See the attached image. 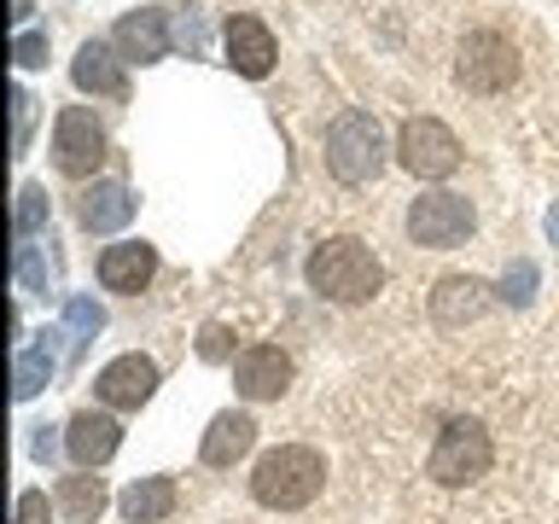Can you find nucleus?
<instances>
[{
	"mask_svg": "<svg viewBox=\"0 0 559 524\" xmlns=\"http://www.w3.org/2000/svg\"><path fill=\"white\" fill-rule=\"evenodd\" d=\"M234 384H239L245 402H274L292 384V356L280 344H251L234 361Z\"/></svg>",
	"mask_w": 559,
	"mask_h": 524,
	"instance_id": "nucleus-9",
	"label": "nucleus"
},
{
	"mask_svg": "<svg viewBox=\"0 0 559 524\" xmlns=\"http://www.w3.org/2000/svg\"><path fill=\"white\" fill-rule=\"evenodd\" d=\"M396 157H402V169L419 175V181H443V175L461 169V140H454L437 117H414V122H402V134H396Z\"/></svg>",
	"mask_w": 559,
	"mask_h": 524,
	"instance_id": "nucleus-5",
	"label": "nucleus"
},
{
	"mask_svg": "<svg viewBox=\"0 0 559 524\" xmlns=\"http://www.w3.org/2000/svg\"><path fill=\"white\" fill-rule=\"evenodd\" d=\"M52 164L64 175H94L105 164V129L94 122V111H82V105L59 111V122H52Z\"/></svg>",
	"mask_w": 559,
	"mask_h": 524,
	"instance_id": "nucleus-8",
	"label": "nucleus"
},
{
	"mask_svg": "<svg viewBox=\"0 0 559 524\" xmlns=\"http://www.w3.org/2000/svg\"><path fill=\"white\" fill-rule=\"evenodd\" d=\"M117 507H122V519H129V524L169 519V513H175V478H134V484L117 496Z\"/></svg>",
	"mask_w": 559,
	"mask_h": 524,
	"instance_id": "nucleus-19",
	"label": "nucleus"
},
{
	"mask_svg": "<svg viewBox=\"0 0 559 524\" xmlns=\"http://www.w3.org/2000/svg\"><path fill=\"white\" fill-rule=\"evenodd\" d=\"M472 234V204L461 192H426V199H414L408 210V239L426 245V251H454V245H466Z\"/></svg>",
	"mask_w": 559,
	"mask_h": 524,
	"instance_id": "nucleus-6",
	"label": "nucleus"
},
{
	"mask_svg": "<svg viewBox=\"0 0 559 524\" xmlns=\"http://www.w3.org/2000/svg\"><path fill=\"white\" fill-rule=\"evenodd\" d=\"M326 169L338 175L344 187H361V181H373V175L384 169V129H379L373 111L349 105V111L332 117V129H326Z\"/></svg>",
	"mask_w": 559,
	"mask_h": 524,
	"instance_id": "nucleus-3",
	"label": "nucleus"
},
{
	"mask_svg": "<svg viewBox=\"0 0 559 524\" xmlns=\"http://www.w3.org/2000/svg\"><path fill=\"white\" fill-rule=\"evenodd\" d=\"M227 64H234L239 76H251V82L274 70V35H269V24H262V17L239 12L234 24H227Z\"/></svg>",
	"mask_w": 559,
	"mask_h": 524,
	"instance_id": "nucleus-14",
	"label": "nucleus"
},
{
	"mask_svg": "<svg viewBox=\"0 0 559 524\" xmlns=\"http://www.w3.org/2000/svg\"><path fill=\"white\" fill-rule=\"evenodd\" d=\"M17 291H35V297H47V262L35 245H17Z\"/></svg>",
	"mask_w": 559,
	"mask_h": 524,
	"instance_id": "nucleus-25",
	"label": "nucleus"
},
{
	"mask_svg": "<svg viewBox=\"0 0 559 524\" xmlns=\"http://www.w3.org/2000/svg\"><path fill=\"white\" fill-rule=\"evenodd\" d=\"M157 274V251L146 239H117L99 251V286L105 291H140Z\"/></svg>",
	"mask_w": 559,
	"mask_h": 524,
	"instance_id": "nucleus-13",
	"label": "nucleus"
},
{
	"mask_svg": "<svg viewBox=\"0 0 559 524\" xmlns=\"http://www.w3.org/2000/svg\"><path fill=\"white\" fill-rule=\"evenodd\" d=\"M134 216V192L122 181H94L82 192V227L87 234H117V227H129Z\"/></svg>",
	"mask_w": 559,
	"mask_h": 524,
	"instance_id": "nucleus-18",
	"label": "nucleus"
},
{
	"mask_svg": "<svg viewBox=\"0 0 559 524\" xmlns=\"http://www.w3.org/2000/svg\"><path fill=\"white\" fill-rule=\"evenodd\" d=\"M94 391H99L105 408H146L152 391H157V361L152 356H117L94 379Z\"/></svg>",
	"mask_w": 559,
	"mask_h": 524,
	"instance_id": "nucleus-10",
	"label": "nucleus"
},
{
	"mask_svg": "<svg viewBox=\"0 0 559 524\" xmlns=\"http://www.w3.org/2000/svg\"><path fill=\"white\" fill-rule=\"evenodd\" d=\"M12 59H17V70L47 64V35H41V29H17V35H12Z\"/></svg>",
	"mask_w": 559,
	"mask_h": 524,
	"instance_id": "nucleus-27",
	"label": "nucleus"
},
{
	"mask_svg": "<svg viewBox=\"0 0 559 524\" xmlns=\"http://www.w3.org/2000/svg\"><path fill=\"white\" fill-rule=\"evenodd\" d=\"M489 461H496V449H489V431L478 426V419H449V426L437 431V443H431L426 472L443 489H466L489 472Z\"/></svg>",
	"mask_w": 559,
	"mask_h": 524,
	"instance_id": "nucleus-4",
	"label": "nucleus"
},
{
	"mask_svg": "<svg viewBox=\"0 0 559 524\" xmlns=\"http://www.w3.org/2000/svg\"><path fill=\"white\" fill-rule=\"evenodd\" d=\"M519 76V52L507 35L496 29H478V35H466V47H461V82L472 87V94H501V87H513Z\"/></svg>",
	"mask_w": 559,
	"mask_h": 524,
	"instance_id": "nucleus-7",
	"label": "nucleus"
},
{
	"mask_svg": "<svg viewBox=\"0 0 559 524\" xmlns=\"http://www.w3.org/2000/svg\"><path fill=\"white\" fill-rule=\"evenodd\" d=\"M41 227H47V187L24 181V187H17V210H12V234L29 239V234H41Z\"/></svg>",
	"mask_w": 559,
	"mask_h": 524,
	"instance_id": "nucleus-23",
	"label": "nucleus"
},
{
	"mask_svg": "<svg viewBox=\"0 0 559 524\" xmlns=\"http://www.w3.org/2000/svg\"><path fill=\"white\" fill-rule=\"evenodd\" d=\"M105 478H94V472H76V478H64L59 484V513L70 519V524H94L99 513H105Z\"/></svg>",
	"mask_w": 559,
	"mask_h": 524,
	"instance_id": "nucleus-21",
	"label": "nucleus"
},
{
	"mask_svg": "<svg viewBox=\"0 0 559 524\" xmlns=\"http://www.w3.org/2000/svg\"><path fill=\"white\" fill-rule=\"evenodd\" d=\"M251 443H257V419L239 414V408H227V414L210 419L199 461H204V466H234V461H245V454H251Z\"/></svg>",
	"mask_w": 559,
	"mask_h": 524,
	"instance_id": "nucleus-16",
	"label": "nucleus"
},
{
	"mask_svg": "<svg viewBox=\"0 0 559 524\" xmlns=\"http://www.w3.org/2000/svg\"><path fill=\"white\" fill-rule=\"evenodd\" d=\"M17 524H52V507H47L41 489H24V496H17Z\"/></svg>",
	"mask_w": 559,
	"mask_h": 524,
	"instance_id": "nucleus-30",
	"label": "nucleus"
},
{
	"mask_svg": "<svg viewBox=\"0 0 559 524\" xmlns=\"http://www.w3.org/2000/svg\"><path fill=\"white\" fill-rule=\"evenodd\" d=\"M531 297H536V262H513V269H507V279H501V303L524 309Z\"/></svg>",
	"mask_w": 559,
	"mask_h": 524,
	"instance_id": "nucleus-24",
	"label": "nucleus"
},
{
	"mask_svg": "<svg viewBox=\"0 0 559 524\" xmlns=\"http://www.w3.org/2000/svg\"><path fill=\"white\" fill-rule=\"evenodd\" d=\"M484 303H489V286H484V279H472V274H449L443 286L431 291V321L454 332V326L478 321Z\"/></svg>",
	"mask_w": 559,
	"mask_h": 524,
	"instance_id": "nucleus-17",
	"label": "nucleus"
},
{
	"mask_svg": "<svg viewBox=\"0 0 559 524\" xmlns=\"http://www.w3.org/2000/svg\"><path fill=\"white\" fill-rule=\"evenodd\" d=\"M70 76H76V87H87V94H105V99H129V76H122V59L105 41H82L76 59H70Z\"/></svg>",
	"mask_w": 559,
	"mask_h": 524,
	"instance_id": "nucleus-15",
	"label": "nucleus"
},
{
	"mask_svg": "<svg viewBox=\"0 0 559 524\" xmlns=\"http://www.w3.org/2000/svg\"><path fill=\"white\" fill-rule=\"evenodd\" d=\"M117 443H122V426H117L111 414H94V408H82V414L64 426V449H70V461H76L82 472L105 466V461L117 454Z\"/></svg>",
	"mask_w": 559,
	"mask_h": 524,
	"instance_id": "nucleus-12",
	"label": "nucleus"
},
{
	"mask_svg": "<svg viewBox=\"0 0 559 524\" xmlns=\"http://www.w3.org/2000/svg\"><path fill=\"white\" fill-rule=\"evenodd\" d=\"M59 338H64V326H52V332H41V344H35V349H17V367H12L17 402L41 396V384L52 379V361H59Z\"/></svg>",
	"mask_w": 559,
	"mask_h": 524,
	"instance_id": "nucleus-20",
	"label": "nucleus"
},
{
	"mask_svg": "<svg viewBox=\"0 0 559 524\" xmlns=\"http://www.w3.org/2000/svg\"><path fill=\"white\" fill-rule=\"evenodd\" d=\"M175 47H187V52H204V17L192 12V7H181V12H175Z\"/></svg>",
	"mask_w": 559,
	"mask_h": 524,
	"instance_id": "nucleus-28",
	"label": "nucleus"
},
{
	"mask_svg": "<svg viewBox=\"0 0 559 524\" xmlns=\"http://www.w3.org/2000/svg\"><path fill=\"white\" fill-rule=\"evenodd\" d=\"M29 122H35V99H29V87H12V152H17V157L29 152Z\"/></svg>",
	"mask_w": 559,
	"mask_h": 524,
	"instance_id": "nucleus-26",
	"label": "nucleus"
},
{
	"mask_svg": "<svg viewBox=\"0 0 559 524\" xmlns=\"http://www.w3.org/2000/svg\"><path fill=\"white\" fill-rule=\"evenodd\" d=\"M321 489H326V461L304 443L269 449L251 472V496L262 507H274V513H297V507H309Z\"/></svg>",
	"mask_w": 559,
	"mask_h": 524,
	"instance_id": "nucleus-2",
	"label": "nucleus"
},
{
	"mask_svg": "<svg viewBox=\"0 0 559 524\" xmlns=\"http://www.w3.org/2000/svg\"><path fill=\"white\" fill-rule=\"evenodd\" d=\"M199 356H204V361H227V356H234V332H227L222 321H210V326L199 332Z\"/></svg>",
	"mask_w": 559,
	"mask_h": 524,
	"instance_id": "nucleus-29",
	"label": "nucleus"
},
{
	"mask_svg": "<svg viewBox=\"0 0 559 524\" xmlns=\"http://www.w3.org/2000/svg\"><path fill=\"white\" fill-rule=\"evenodd\" d=\"M169 47H175V29H169V12L164 7H140V12H129L117 24V52H122V59H134V64L164 59Z\"/></svg>",
	"mask_w": 559,
	"mask_h": 524,
	"instance_id": "nucleus-11",
	"label": "nucleus"
},
{
	"mask_svg": "<svg viewBox=\"0 0 559 524\" xmlns=\"http://www.w3.org/2000/svg\"><path fill=\"white\" fill-rule=\"evenodd\" d=\"M105 326V309L94 297H70L64 303V344H70V361L87 356V344H94V332Z\"/></svg>",
	"mask_w": 559,
	"mask_h": 524,
	"instance_id": "nucleus-22",
	"label": "nucleus"
},
{
	"mask_svg": "<svg viewBox=\"0 0 559 524\" xmlns=\"http://www.w3.org/2000/svg\"><path fill=\"white\" fill-rule=\"evenodd\" d=\"M309 286L326 297V303H367L384 286V262L367 251L361 239H321L309 251Z\"/></svg>",
	"mask_w": 559,
	"mask_h": 524,
	"instance_id": "nucleus-1",
	"label": "nucleus"
},
{
	"mask_svg": "<svg viewBox=\"0 0 559 524\" xmlns=\"http://www.w3.org/2000/svg\"><path fill=\"white\" fill-rule=\"evenodd\" d=\"M29 17V0H12V24H24Z\"/></svg>",
	"mask_w": 559,
	"mask_h": 524,
	"instance_id": "nucleus-31",
	"label": "nucleus"
},
{
	"mask_svg": "<svg viewBox=\"0 0 559 524\" xmlns=\"http://www.w3.org/2000/svg\"><path fill=\"white\" fill-rule=\"evenodd\" d=\"M548 239H554V245H559V204H554V210H548Z\"/></svg>",
	"mask_w": 559,
	"mask_h": 524,
	"instance_id": "nucleus-32",
	"label": "nucleus"
}]
</instances>
